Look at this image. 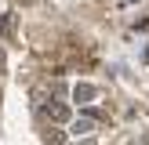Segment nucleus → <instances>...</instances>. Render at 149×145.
<instances>
[{"instance_id": "7ed1b4c3", "label": "nucleus", "mask_w": 149, "mask_h": 145, "mask_svg": "<svg viewBox=\"0 0 149 145\" xmlns=\"http://www.w3.org/2000/svg\"><path fill=\"white\" fill-rule=\"evenodd\" d=\"M47 116H51V120H69V109L58 102V105H47Z\"/></svg>"}, {"instance_id": "f03ea898", "label": "nucleus", "mask_w": 149, "mask_h": 145, "mask_svg": "<svg viewBox=\"0 0 149 145\" xmlns=\"http://www.w3.org/2000/svg\"><path fill=\"white\" fill-rule=\"evenodd\" d=\"M98 98V87H91V84H77L73 87V102H95Z\"/></svg>"}, {"instance_id": "f257e3e1", "label": "nucleus", "mask_w": 149, "mask_h": 145, "mask_svg": "<svg viewBox=\"0 0 149 145\" xmlns=\"http://www.w3.org/2000/svg\"><path fill=\"white\" fill-rule=\"evenodd\" d=\"M95 127H98V120H95V116L87 113V116H77V120H73V127H69V130H73V134L80 138V134H91Z\"/></svg>"}]
</instances>
